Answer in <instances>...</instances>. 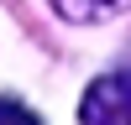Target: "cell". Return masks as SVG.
<instances>
[{"instance_id": "obj_1", "label": "cell", "mask_w": 131, "mask_h": 125, "mask_svg": "<svg viewBox=\"0 0 131 125\" xmlns=\"http://www.w3.org/2000/svg\"><path fill=\"white\" fill-rule=\"evenodd\" d=\"M79 125H131V73H105L84 89Z\"/></svg>"}, {"instance_id": "obj_2", "label": "cell", "mask_w": 131, "mask_h": 125, "mask_svg": "<svg viewBox=\"0 0 131 125\" xmlns=\"http://www.w3.org/2000/svg\"><path fill=\"white\" fill-rule=\"evenodd\" d=\"M131 0H52V10H58L63 21H79V26H94V21H110L121 16Z\"/></svg>"}, {"instance_id": "obj_3", "label": "cell", "mask_w": 131, "mask_h": 125, "mask_svg": "<svg viewBox=\"0 0 131 125\" xmlns=\"http://www.w3.org/2000/svg\"><path fill=\"white\" fill-rule=\"evenodd\" d=\"M0 125H42V120L26 110V104H16V99H5V94H0Z\"/></svg>"}]
</instances>
